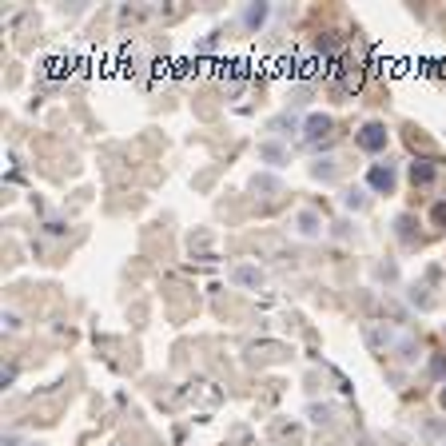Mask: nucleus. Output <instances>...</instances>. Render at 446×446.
Masks as SVG:
<instances>
[{"instance_id":"obj_1","label":"nucleus","mask_w":446,"mask_h":446,"mask_svg":"<svg viewBox=\"0 0 446 446\" xmlns=\"http://www.w3.org/2000/svg\"><path fill=\"white\" fill-rule=\"evenodd\" d=\"M359 148H366V152H379V148H386V127L366 124L363 132H359Z\"/></svg>"},{"instance_id":"obj_2","label":"nucleus","mask_w":446,"mask_h":446,"mask_svg":"<svg viewBox=\"0 0 446 446\" xmlns=\"http://www.w3.org/2000/svg\"><path fill=\"white\" fill-rule=\"evenodd\" d=\"M327 132H331V120L327 116H311L307 120V140H323Z\"/></svg>"},{"instance_id":"obj_3","label":"nucleus","mask_w":446,"mask_h":446,"mask_svg":"<svg viewBox=\"0 0 446 446\" xmlns=\"http://www.w3.org/2000/svg\"><path fill=\"white\" fill-rule=\"evenodd\" d=\"M371 184L379 191H391L395 188V172H391V168H375V172H371Z\"/></svg>"},{"instance_id":"obj_4","label":"nucleus","mask_w":446,"mask_h":446,"mask_svg":"<svg viewBox=\"0 0 446 446\" xmlns=\"http://www.w3.org/2000/svg\"><path fill=\"white\" fill-rule=\"evenodd\" d=\"M411 179H414V184H430V179H434V168L418 159V163H411Z\"/></svg>"},{"instance_id":"obj_5","label":"nucleus","mask_w":446,"mask_h":446,"mask_svg":"<svg viewBox=\"0 0 446 446\" xmlns=\"http://www.w3.org/2000/svg\"><path fill=\"white\" fill-rule=\"evenodd\" d=\"M235 279H239V283H247V287H259V271H255V267H239Z\"/></svg>"},{"instance_id":"obj_6","label":"nucleus","mask_w":446,"mask_h":446,"mask_svg":"<svg viewBox=\"0 0 446 446\" xmlns=\"http://www.w3.org/2000/svg\"><path fill=\"white\" fill-rule=\"evenodd\" d=\"M430 223H434V227H446V199L430 207Z\"/></svg>"},{"instance_id":"obj_7","label":"nucleus","mask_w":446,"mask_h":446,"mask_svg":"<svg viewBox=\"0 0 446 446\" xmlns=\"http://www.w3.org/2000/svg\"><path fill=\"white\" fill-rule=\"evenodd\" d=\"M263 16H267V8H251L247 12V24H263Z\"/></svg>"},{"instance_id":"obj_8","label":"nucleus","mask_w":446,"mask_h":446,"mask_svg":"<svg viewBox=\"0 0 446 446\" xmlns=\"http://www.w3.org/2000/svg\"><path fill=\"white\" fill-rule=\"evenodd\" d=\"M430 375H438V379H443V375H446V359H434V363H430Z\"/></svg>"},{"instance_id":"obj_9","label":"nucleus","mask_w":446,"mask_h":446,"mask_svg":"<svg viewBox=\"0 0 446 446\" xmlns=\"http://www.w3.org/2000/svg\"><path fill=\"white\" fill-rule=\"evenodd\" d=\"M443 407H446V391H443Z\"/></svg>"}]
</instances>
